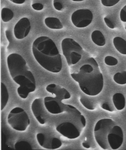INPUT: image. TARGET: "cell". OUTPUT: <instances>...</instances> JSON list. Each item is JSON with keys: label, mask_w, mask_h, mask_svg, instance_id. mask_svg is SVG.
Instances as JSON below:
<instances>
[{"label": "cell", "mask_w": 126, "mask_h": 150, "mask_svg": "<svg viewBox=\"0 0 126 150\" xmlns=\"http://www.w3.org/2000/svg\"><path fill=\"white\" fill-rule=\"evenodd\" d=\"M81 60L71 67L72 78L78 83L82 91L89 96L99 94L103 86V79L98 64L88 54L85 53Z\"/></svg>", "instance_id": "cell-1"}, {"label": "cell", "mask_w": 126, "mask_h": 150, "mask_svg": "<svg viewBox=\"0 0 126 150\" xmlns=\"http://www.w3.org/2000/svg\"><path fill=\"white\" fill-rule=\"evenodd\" d=\"M9 70L13 80L19 86L18 94L21 98L26 99L29 94L34 91L36 85L33 73L24 58L20 54L13 53L7 57Z\"/></svg>", "instance_id": "cell-2"}, {"label": "cell", "mask_w": 126, "mask_h": 150, "mask_svg": "<svg viewBox=\"0 0 126 150\" xmlns=\"http://www.w3.org/2000/svg\"><path fill=\"white\" fill-rule=\"evenodd\" d=\"M32 51L36 61L45 69L55 73L61 70V55L56 44L49 38L42 36L36 39L33 43Z\"/></svg>", "instance_id": "cell-3"}, {"label": "cell", "mask_w": 126, "mask_h": 150, "mask_svg": "<svg viewBox=\"0 0 126 150\" xmlns=\"http://www.w3.org/2000/svg\"><path fill=\"white\" fill-rule=\"evenodd\" d=\"M66 111L68 114V120L58 125L56 130L68 139H76L80 136L85 126V119L78 109L72 105H68Z\"/></svg>", "instance_id": "cell-4"}, {"label": "cell", "mask_w": 126, "mask_h": 150, "mask_svg": "<svg viewBox=\"0 0 126 150\" xmlns=\"http://www.w3.org/2000/svg\"><path fill=\"white\" fill-rule=\"evenodd\" d=\"M46 89L48 92L55 95L54 97L46 96L44 98V106L48 111L53 114L65 112L68 104L63 103L62 100L70 98L69 92L65 88L54 83L48 85Z\"/></svg>", "instance_id": "cell-5"}, {"label": "cell", "mask_w": 126, "mask_h": 150, "mask_svg": "<svg viewBox=\"0 0 126 150\" xmlns=\"http://www.w3.org/2000/svg\"><path fill=\"white\" fill-rule=\"evenodd\" d=\"M61 45L63 54L69 66L79 62L85 52L81 46L71 38L63 39Z\"/></svg>", "instance_id": "cell-6"}, {"label": "cell", "mask_w": 126, "mask_h": 150, "mask_svg": "<svg viewBox=\"0 0 126 150\" xmlns=\"http://www.w3.org/2000/svg\"><path fill=\"white\" fill-rule=\"evenodd\" d=\"M116 125L115 122L109 118H104L98 121L94 128L95 139L99 145L105 150L111 149L107 140V136L112 127Z\"/></svg>", "instance_id": "cell-7"}, {"label": "cell", "mask_w": 126, "mask_h": 150, "mask_svg": "<svg viewBox=\"0 0 126 150\" xmlns=\"http://www.w3.org/2000/svg\"><path fill=\"white\" fill-rule=\"evenodd\" d=\"M7 122L13 129L19 131L25 130L30 123L27 114L19 107H15L10 111L7 117Z\"/></svg>", "instance_id": "cell-8"}, {"label": "cell", "mask_w": 126, "mask_h": 150, "mask_svg": "<svg viewBox=\"0 0 126 150\" xmlns=\"http://www.w3.org/2000/svg\"><path fill=\"white\" fill-rule=\"evenodd\" d=\"M71 19L75 26L79 28H84L91 23L93 19V14L89 9H80L73 13Z\"/></svg>", "instance_id": "cell-9"}, {"label": "cell", "mask_w": 126, "mask_h": 150, "mask_svg": "<svg viewBox=\"0 0 126 150\" xmlns=\"http://www.w3.org/2000/svg\"><path fill=\"white\" fill-rule=\"evenodd\" d=\"M36 137L40 146L46 149H56L62 145L60 139L50 134L41 132L37 134Z\"/></svg>", "instance_id": "cell-10"}, {"label": "cell", "mask_w": 126, "mask_h": 150, "mask_svg": "<svg viewBox=\"0 0 126 150\" xmlns=\"http://www.w3.org/2000/svg\"><path fill=\"white\" fill-rule=\"evenodd\" d=\"M108 142L111 148L116 149L122 145L123 140V134L121 128L115 125L111 129L107 136Z\"/></svg>", "instance_id": "cell-11"}, {"label": "cell", "mask_w": 126, "mask_h": 150, "mask_svg": "<svg viewBox=\"0 0 126 150\" xmlns=\"http://www.w3.org/2000/svg\"><path fill=\"white\" fill-rule=\"evenodd\" d=\"M31 28L30 22L26 18L20 19L15 25L14 30V34L18 39H22L28 34Z\"/></svg>", "instance_id": "cell-12"}, {"label": "cell", "mask_w": 126, "mask_h": 150, "mask_svg": "<svg viewBox=\"0 0 126 150\" xmlns=\"http://www.w3.org/2000/svg\"><path fill=\"white\" fill-rule=\"evenodd\" d=\"M44 105V100L42 98L35 99L31 105V110L34 116L41 124H44L46 122Z\"/></svg>", "instance_id": "cell-13"}, {"label": "cell", "mask_w": 126, "mask_h": 150, "mask_svg": "<svg viewBox=\"0 0 126 150\" xmlns=\"http://www.w3.org/2000/svg\"><path fill=\"white\" fill-rule=\"evenodd\" d=\"M112 101L117 110H121L124 108L125 105V98L122 93H117L114 94L112 97Z\"/></svg>", "instance_id": "cell-14"}, {"label": "cell", "mask_w": 126, "mask_h": 150, "mask_svg": "<svg viewBox=\"0 0 126 150\" xmlns=\"http://www.w3.org/2000/svg\"><path fill=\"white\" fill-rule=\"evenodd\" d=\"M113 43L116 50L120 53L126 54V41L121 37H116L113 40Z\"/></svg>", "instance_id": "cell-15"}, {"label": "cell", "mask_w": 126, "mask_h": 150, "mask_svg": "<svg viewBox=\"0 0 126 150\" xmlns=\"http://www.w3.org/2000/svg\"><path fill=\"white\" fill-rule=\"evenodd\" d=\"M92 40L97 45L102 46L105 44V38L101 31L98 30L93 31L91 35Z\"/></svg>", "instance_id": "cell-16"}, {"label": "cell", "mask_w": 126, "mask_h": 150, "mask_svg": "<svg viewBox=\"0 0 126 150\" xmlns=\"http://www.w3.org/2000/svg\"><path fill=\"white\" fill-rule=\"evenodd\" d=\"M45 23L48 27L52 29H61L63 27L60 20L55 17L47 18L45 19Z\"/></svg>", "instance_id": "cell-17"}, {"label": "cell", "mask_w": 126, "mask_h": 150, "mask_svg": "<svg viewBox=\"0 0 126 150\" xmlns=\"http://www.w3.org/2000/svg\"><path fill=\"white\" fill-rule=\"evenodd\" d=\"M1 110H2L6 106L9 99V94L6 87L4 83L1 84Z\"/></svg>", "instance_id": "cell-18"}, {"label": "cell", "mask_w": 126, "mask_h": 150, "mask_svg": "<svg viewBox=\"0 0 126 150\" xmlns=\"http://www.w3.org/2000/svg\"><path fill=\"white\" fill-rule=\"evenodd\" d=\"M80 100L82 105L88 110H93L95 108V103L92 99L83 96L80 98Z\"/></svg>", "instance_id": "cell-19"}, {"label": "cell", "mask_w": 126, "mask_h": 150, "mask_svg": "<svg viewBox=\"0 0 126 150\" xmlns=\"http://www.w3.org/2000/svg\"><path fill=\"white\" fill-rule=\"evenodd\" d=\"M14 16L13 11L10 9L4 8L1 11V17L2 20L4 22H7L11 20Z\"/></svg>", "instance_id": "cell-20"}, {"label": "cell", "mask_w": 126, "mask_h": 150, "mask_svg": "<svg viewBox=\"0 0 126 150\" xmlns=\"http://www.w3.org/2000/svg\"><path fill=\"white\" fill-rule=\"evenodd\" d=\"M113 79L117 83L120 84H124L126 83V71L118 72L114 76Z\"/></svg>", "instance_id": "cell-21"}, {"label": "cell", "mask_w": 126, "mask_h": 150, "mask_svg": "<svg viewBox=\"0 0 126 150\" xmlns=\"http://www.w3.org/2000/svg\"><path fill=\"white\" fill-rule=\"evenodd\" d=\"M15 149L16 150H31L32 147L27 142L21 141L17 142L14 145Z\"/></svg>", "instance_id": "cell-22"}, {"label": "cell", "mask_w": 126, "mask_h": 150, "mask_svg": "<svg viewBox=\"0 0 126 150\" xmlns=\"http://www.w3.org/2000/svg\"><path fill=\"white\" fill-rule=\"evenodd\" d=\"M69 0H53V6L56 10L61 11L65 7Z\"/></svg>", "instance_id": "cell-23"}, {"label": "cell", "mask_w": 126, "mask_h": 150, "mask_svg": "<svg viewBox=\"0 0 126 150\" xmlns=\"http://www.w3.org/2000/svg\"><path fill=\"white\" fill-rule=\"evenodd\" d=\"M105 63L109 66H114L117 64L118 61L115 58L111 56H107L104 59Z\"/></svg>", "instance_id": "cell-24"}, {"label": "cell", "mask_w": 126, "mask_h": 150, "mask_svg": "<svg viewBox=\"0 0 126 150\" xmlns=\"http://www.w3.org/2000/svg\"><path fill=\"white\" fill-rule=\"evenodd\" d=\"M104 19L106 24L110 28L114 29L115 27V23L110 16H107Z\"/></svg>", "instance_id": "cell-25"}, {"label": "cell", "mask_w": 126, "mask_h": 150, "mask_svg": "<svg viewBox=\"0 0 126 150\" xmlns=\"http://www.w3.org/2000/svg\"><path fill=\"white\" fill-rule=\"evenodd\" d=\"M120 0H101V2L104 6L110 7L113 6L118 3Z\"/></svg>", "instance_id": "cell-26"}, {"label": "cell", "mask_w": 126, "mask_h": 150, "mask_svg": "<svg viewBox=\"0 0 126 150\" xmlns=\"http://www.w3.org/2000/svg\"><path fill=\"white\" fill-rule=\"evenodd\" d=\"M121 20L123 22H126V5L121 9L120 13Z\"/></svg>", "instance_id": "cell-27"}, {"label": "cell", "mask_w": 126, "mask_h": 150, "mask_svg": "<svg viewBox=\"0 0 126 150\" xmlns=\"http://www.w3.org/2000/svg\"><path fill=\"white\" fill-rule=\"evenodd\" d=\"M32 8L35 10L40 11L42 10L43 7V5L40 3H36L32 5Z\"/></svg>", "instance_id": "cell-28"}, {"label": "cell", "mask_w": 126, "mask_h": 150, "mask_svg": "<svg viewBox=\"0 0 126 150\" xmlns=\"http://www.w3.org/2000/svg\"><path fill=\"white\" fill-rule=\"evenodd\" d=\"M101 107L103 109L112 112L114 110V109L107 103H103Z\"/></svg>", "instance_id": "cell-29"}, {"label": "cell", "mask_w": 126, "mask_h": 150, "mask_svg": "<svg viewBox=\"0 0 126 150\" xmlns=\"http://www.w3.org/2000/svg\"><path fill=\"white\" fill-rule=\"evenodd\" d=\"M25 0H12V2L14 3L21 4L23 3Z\"/></svg>", "instance_id": "cell-30"}, {"label": "cell", "mask_w": 126, "mask_h": 150, "mask_svg": "<svg viewBox=\"0 0 126 150\" xmlns=\"http://www.w3.org/2000/svg\"><path fill=\"white\" fill-rule=\"evenodd\" d=\"M83 147L87 149H88L90 147V145L87 142H85L82 144Z\"/></svg>", "instance_id": "cell-31"}, {"label": "cell", "mask_w": 126, "mask_h": 150, "mask_svg": "<svg viewBox=\"0 0 126 150\" xmlns=\"http://www.w3.org/2000/svg\"><path fill=\"white\" fill-rule=\"evenodd\" d=\"M72 1H83L84 0H72Z\"/></svg>", "instance_id": "cell-32"}, {"label": "cell", "mask_w": 126, "mask_h": 150, "mask_svg": "<svg viewBox=\"0 0 126 150\" xmlns=\"http://www.w3.org/2000/svg\"><path fill=\"white\" fill-rule=\"evenodd\" d=\"M10 1H12V0H10Z\"/></svg>", "instance_id": "cell-33"}]
</instances>
